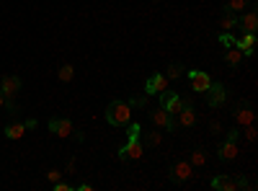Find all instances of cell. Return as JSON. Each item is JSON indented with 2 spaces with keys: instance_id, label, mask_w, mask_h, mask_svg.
<instances>
[{
  "instance_id": "9c48e42d",
  "label": "cell",
  "mask_w": 258,
  "mask_h": 191,
  "mask_svg": "<svg viewBox=\"0 0 258 191\" xmlns=\"http://www.w3.org/2000/svg\"><path fill=\"white\" fill-rule=\"evenodd\" d=\"M0 91H3L5 98H16L18 91H21V78H16V75H5L3 83H0Z\"/></svg>"
},
{
  "instance_id": "836d02e7",
  "label": "cell",
  "mask_w": 258,
  "mask_h": 191,
  "mask_svg": "<svg viewBox=\"0 0 258 191\" xmlns=\"http://www.w3.org/2000/svg\"><path fill=\"white\" fill-rule=\"evenodd\" d=\"M78 191H93V186H90V184H80Z\"/></svg>"
},
{
  "instance_id": "44dd1931",
  "label": "cell",
  "mask_w": 258,
  "mask_h": 191,
  "mask_svg": "<svg viewBox=\"0 0 258 191\" xmlns=\"http://www.w3.org/2000/svg\"><path fill=\"white\" fill-rule=\"evenodd\" d=\"M72 75H75V67L72 65H62V67H59V72H57V78L62 80V83H70Z\"/></svg>"
},
{
  "instance_id": "e0dca14e",
  "label": "cell",
  "mask_w": 258,
  "mask_h": 191,
  "mask_svg": "<svg viewBox=\"0 0 258 191\" xmlns=\"http://www.w3.org/2000/svg\"><path fill=\"white\" fill-rule=\"evenodd\" d=\"M220 26L225 28V31H230V28H235L238 26V16H235V13L230 10V8H222V18H220Z\"/></svg>"
},
{
  "instance_id": "277c9868",
  "label": "cell",
  "mask_w": 258,
  "mask_h": 191,
  "mask_svg": "<svg viewBox=\"0 0 258 191\" xmlns=\"http://www.w3.org/2000/svg\"><path fill=\"white\" fill-rule=\"evenodd\" d=\"M49 132H52V135H57V137H70L72 132H75V127H72L70 119L54 116V119H49Z\"/></svg>"
},
{
  "instance_id": "4316f807",
  "label": "cell",
  "mask_w": 258,
  "mask_h": 191,
  "mask_svg": "<svg viewBox=\"0 0 258 191\" xmlns=\"http://www.w3.org/2000/svg\"><path fill=\"white\" fill-rule=\"evenodd\" d=\"M220 44H222V47H235V39H233V34L222 31V34H220Z\"/></svg>"
},
{
  "instance_id": "7c38bea8",
  "label": "cell",
  "mask_w": 258,
  "mask_h": 191,
  "mask_svg": "<svg viewBox=\"0 0 258 191\" xmlns=\"http://www.w3.org/2000/svg\"><path fill=\"white\" fill-rule=\"evenodd\" d=\"M235 122L240 124V127H246V124H253V106L248 104H240L238 109H235Z\"/></svg>"
},
{
  "instance_id": "2e32d148",
  "label": "cell",
  "mask_w": 258,
  "mask_h": 191,
  "mask_svg": "<svg viewBox=\"0 0 258 191\" xmlns=\"http://www.w3.org/2000/svg\"><path fill=\"white\" fill-rule=\"evenodd\" d=\"M238 153H240V150H238V142L225 140V142L220 145V153H217V155H220L222 160H235V158H238Z\"/></svg>"
},
{
  "instance_id": "52a82bcc",
  "label": "cell",
  "mask_w": 258,
  "mask_h": 191,
  "mask_svg": "<svg viewBox=\"0 0 258 191\" xmlns=\"http://www.w3.org/2000/svg\"><path fill=\"white\" fill-rule=\"evenodd\" d=\"M142 158V145L140 140H129L124 148L119 150V160H140Z\"/></svg>"
},
{
  "instance_id": "5bb4252c",
  "label": "cell",
  "mask_w": 258,
  "mask_h": 191,
  "mask_svg": "<svg viewBox=\"0 0 258 191\" xmlns=\"http://www.w3.org/2000/svg\"><path fill=\"white\" fill-rule=\"evenodd\" d=\"M235 47L246 54V57H251V54H253V47H256V34H243L240 39H235Z\"/></svg>"
},
{
  "instance_id": "603a6c76",
  "label": "cell",
  "mask_w": 258,
  "mask_h": 191,
  "mask_svg": "<svg viewBox=\"0 0 258 191\" xmlns=\"http://www.w3.org/2000/svg\"><path fill=\"white\" fill-rule=\"evenodd\" d=\"M129 106H132V109H142V106H147V96H132V98H129Z\"/></svg>"
},
{
  "instance_id": "d590c367",
  "label": "cell",
  "mask_w": 258,
  "mask_h": 191,
  "mask_svg": "<svg viewBox=\"0 0 258 191\" xmlns=\"http://www.w3.org/2000/svg\"><path fill=\"white\" fill-rule=\"evenodd\" d=\"M5 101H8V98L3 96V91H0V109H3V106H5Z\"/></svg>"
},
{
  "instance_id": "30bf717a",
  "label": "cell",
  "mask_w": 258,
  "mask_h": 191,
  "mask_svg": "<svg viewBox=\"0 0 258 191\" xmlns=\"http://www.w3.org/2000/svg\"><path fill=\"white\" fill-rule=\"evenodd\" d=\"M165 88H168V78L158 72V75L147 78V83H145V93H147V96H155V93H163Z\"/></svg>"
},
{
  "instance_id": "6da1fadb",
  "label": "cell",
  "mask_w": 258,
  "mask_h": 191,
  "mask_svg": "<svg viewBox=\"0 0 258 191\" xmlns=\"http://www.w3.org/2000/svg\"><path fill=\"white\" fill-rule=\"evenodd\" d=\"M106 119H109V124H114V127L129 124V119H132L129 101H111V104L106 106Z\"/></svg>"
},
{
  "instance_id": "3957f363",
  "label": "cell",
  "mask_w": 258,
  "mask_h": 191,
  "mask_svg": "<svg viewBox=\"0 0 258 191\" xmlns=\"http://www.w3.org/2000/svg\"><path fill=\"white\" fill-rule=\"evenodd\" d=\"M204 96H207V104H209L212 109H217V106H222V104H225V98H227V88H225L222 83H209V88L204 91Z\"/></svg>"
},
{
  "instance_id": "ffe728a7",
  "label": "cell",
  "mask_w": 258,
  "mask_h": 191,
  "mask_svg": "<svg viewBox=\"0 0 258 191\" xmlns=\"http://www.w3.org/2000/svg\"><path fill=\"white\" fill-rule=\"evenodd\" d=\"M181 75H184V65H181V62H171L168 72H165V78H168V80H176V78H181Z\"/></svg>"
},
{
  "instance_id": "4dcf8cb0",
  "label": "cell",
  "mask_w": 258,
  "mask_h": 191,
  "mask_svg": "<svg viewBox=\"0 0 258 191\" xmlns=\"http://www.w3.org/2000/svg\"><path fill=\"white\" fill-rule=\"evenodd\" d=\"M59 179H62V173H59L57 168H52V171H47V181H49V184H54V181H59Z\"/></svg>"
},
{
  "instance_id": "484cf974",
  "label": "cell",
  "mask_w": 258,
  "mask_h": 191,
  "mask_svg": "<svg viewBox=\"0 0 258 191\" xmlns=\"http://www.w3.org/2000/svg\"><path fill=\"white\" fill-rule=\"evenodd\" d=\"M140 135H142V127H140V124H129L127 137H129V140H140Z\"/></svg>"
},
{
  "instance_id": "e575fe53",
  "label": "cell",
  "mask_w": 258,
  "mask_h": 191,
  "mask_svg": "<svg viewBox=\"0 0 258 191\" xmlns=\"http://www.w3.org/2000/svg\"><path fill=\"white\" fill-rule=\"evenodd\" d=\"M209 129L212 132H220V122H209Z\"/></svg>"
},
{
  "instance_id": "ac0fdd59",
  "label": "cell",
  "mask_w": 258,
  "mask_h": 191,
  "mask_svg": "<svg viewBox=\"0 0 258 191\" xmlns=\"http://www.w3.org/2000/svg\"><path fill=\"white\" fill-rule=\"evenodd\" d=\"M23 135H26V127H23V124H18V122L5 127V137H8V140H21Z\"/></svg>"
},
{
  "instance_id": "d4e9b609",
  "label": "cell",
  "mask_w": 258,
  "mask_h": 191,
  "mask_svg": "<svg viewBox=\"0 0 258 191\" xmlns=\"http://www.w3.org/2000/svg\"><path fill=\"white\" fill-rule=\"evenodd\" d=\"M160 132H147V137H145V142L150 145V148H155V145H160Z\"/></svg>"
},
{
  "instance_id": "1f68e13d",
  "label": "cell",
  "mask_w": 258,
  "mask_h": 191,
  "mask_svg": "<svg viewBox=\"0 0 258 191\" xmlns=\"http://www.w3.org/2000/svg\"><path fill=\"white\" fill-rule=\"evenodd\" d=\"M238 137H240V129H238V127H233V129H227V140H233V142H238Z\"/></svg>"
},
{
  "instance_id": "cb8c5ba5",
  "label": "cell",
  "mask_w": 258,
  "mask_h": 191,
  "mask_svg": "<svg viewBox=\"0 0 258 191\" xmlns=\"http://www.w3.org/2000/svg\"><path fill=\"white\" fill-rule=\"evenodd\" d=\"M204 163H207V155L202 150H194L191 153V166H204Z\"/></svg>"
},
{
  "instance_id": "f546056e",
  "label": "cell",
  "mask_w": 258,
  "mask_h": 191,
  "mask_svg": "<svg viewBox=\"0 0 258 191\" xmlns=\"http://www.w3.org/2000/svg\"><path fill=\"white\" fill-rule=\"evenodd\" d=\"M52 189H54V191H72L75 186H70V184H65L62 179H59V181H54V184H52Z\"/></svg>"
},
{
  "instance_id": "d6986e66",
  "label": "cell",
  "mask_w": 258,
  "mask_h": 191,
  "mask_svg": "<svg viewBox=\"0 0 258 191\" xmlns=\"http://www.w3.org/2000/svg\"><path fill=\"white\" fill-rule=\"evenodd\" d=\"M240 60H243V52H240L238 47H230V49H227V54H225V62L230 65V67H238V65H240Z\"/></svg>"
},
{
  "instance_id": "8992f818",
  "label": "cell",
  "mask_w": 258,
  "mask_h": 191,
  "mask_svg": "<svg viewBox=\"0 0 258 191\" xmlns=\"http://www.w3.org/2000/svg\"><path fill=\"white\" fill-rule=\"evenodd\" d=\"M150 119H153V124H155V127H165V129H176V127H178V122H176L173 116H171L168 111H165L163 106H158L153 114H150Z\"/></svg>"
},
{
  "instance_id": "5b68a950",
  "label": "cell",
  "mask_w": 258,
  "mask_h": 191,
  "mask_svg": "<svg viewBox=\"0 0 258 191\" xmlns=\"http://www.w3.org/2000/svg\"><path fill=\"white\" fill-rule=\"evenodd\" d=\"M191 176H194V166H191V163H186V160H178V163L171 168V179H173L176 184L189 181Z\"/></svg>"
},
{
  "instance_id": "7402d4cb",
  "label": "cell",
  "mask_w": 258,
  "mask_h": 191,
  "mask_svg": "<svg viewBox=\"0 0 258 191\" xmlns=\"http://www.w3.org/2000/svg\"><path fill=\"white\" fill-rule=\"evenodd\" d=\"M251 0H227V8H230L233 13H243V8H248Z\"/></svg>"
},
{
  "instance_id": "4fadbf2b",
  "label": "cell",
  "mask_w": 258,
  "mask_h": 191,
  "mask_svg": "<svg viewBox=\"0 0 258 191\" xmlns=\"http://www.w3.org/2000/svg\"><path fill=\"white\" fill-rule=\"evenodd\" d=\"M176 116H178L176 122H178L181 127H194V124H196V111H194V106H191V104H186V106L181 109Z\"/></svg>"
},
{
  "instance_id": "f1b7e54d",
  "label": "cell",
  "mask_w": 258,
  "mask_h": 191,
  "mask_svg": "<svg viewBox=\"0 0 258 191\" xmlns=\"http://www.w3.org/2000/svg\"><path fill=\"white\" fill-rule=\"evenodd\" d=\"M235 186L238 189H253V184L246 179V176H235Z\"/></svg>"
},
{
  "instance_id": "8fae6325",
  "label": "cell",
  "mask_w": 258,
  "mask_h": 191,
  "mask_svg": "<svg viewBox=\"0 0 258 191\" xmlns=\"http://www.w3.org/2000/svg\"><path fill=\"white\" fill-rule=\"evenodd\" d=\"M189 80H191V91H196V93H204L207 88H209V75L207 72H199V70H191L189 72Z\"/></svg>"
},
{
  "instance_id": "9a60e30c",
  "label": "cell",
  "mask_w": 258,
  "mask_h": 191,
  "mask_svg": "<svg viewBox=\"0 0 258 191\" xmlns=\"http://www.w3.org/2000/svg\"><path fill=\"white\" fill-rule=\"evenodd\" d=\"M212 186H215L217 191H238L233 176H215V179H212Z\"/></svg>"
},
{
  "instance_id": "ba28073f",
  "label": "cell",
  "mask_w": 258,
  "mask_h": 191,
  "mask_svg": "<svg viewBox=\"0 0 258 191\" xmlns=\"http://www.w3.org/2000/svg\"><path fill=\"white\" fill-rule=\"evenodd\" d=\"M238 26L243 28V34H256V28H258V13H256V8H251L248 13H243V16L238 18Z\"/></svg>"
},
{
  "instance_id": "8d00e7d4",
  "label": "cell",
  "mask_w": 258,
  "mask_h": 191,
  "mask_svg": "<svg viewBox=\"0 0 258 191\" xmlns=\"http://www.w3.org/2000/svg\"><path fill=\"white\" fill-rule=\"evenodd\" d=\"M155 3H158V0H155Z\"/></svg>"
},
{
  "instance_id": "83f0119b",
  "label": "cell",
  "mask_w": 258,
  "mask_h": 191,
  "mask_svg": "<svg viewBox=\"0 0 258 191\" xmlns=\"http://www.w3.org/2000/svg\"><path fill=\"white\" fill-rule=\"evenodd\" d=\"M243 132H246V140H251V142L258 137V129H256L253 124H246V127H243Z\"/></svg>"
},
{
  "instance_id": "d6a6232c",
  "label": "cell",
  "mask_w": 258,
  "mask_h": 191,
  "mask_svg": "<svg viewBox=\"0 0 258 191\" xmlns=\"http://www.w3.org/2000/svg\"><path fill=\"white\" fill-rule=\"evenodd\" d=\"M23 127H26V129H34V127H36V119H26Z\"/></svg>"
},
{
  "instance_id": "7a4b0ae2",
  "label": "cell",
  "mask_w": 258,
  "mask_h": 191,
  "mask_svg": "<svg viewBox=\"0 0 258 191\" xmlns=\"http://www.w3.org/2000/svg\"><path fill=\"white\" fill-rule=\"evenodd\" d=\"M189 104V101H184V98H181L178 93H173V91H168V88H165V91L160 93V106L165 109V111H168L171 116H176L181 109H184Z\"/></svg>"
}]
</instances>
